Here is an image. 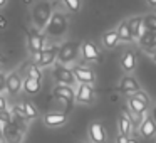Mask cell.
I'll return each mask as SVG.
<instances>
[{
  "label": "cell",
  "mask_w": 156,
  "mask_h": 143,
  "mask_svg": "<svg viewBox=\"0 0 156 143\" xmlns=\"http://www.w3.org/2000/svg\"><path fill=\"white\" fill-rule=\"evenodd\" d=\"M69 29V19L62 10H52V15L49 19L47 25L44 27V32L49 39L52 41H59L66 35Z\"/></svg>",
  "instance_id": "1"
},
{
  "label": "cell",
  "mask_w": 156,
  "mask_h": 143,
  "mask_svg": "<svg viewBox=\"0 0 156 143\" xmlns=\"http://www.w3.org/2000/svg\"><path fill=\"white\" fill-rule=\"evenodd\" d=\"M51 15H52L51 0H39V2H35L34 7H32V22H34V27L39 29V31H44V27L47 25Z\"/></svg>",
  "instance_id": "2"
},
{
  "label": "cell",
  "mask_w": 156,
  "mask_h": 143,
  "mask_svg": "<svg viewBox=\"0 0 156 143\" xmlns=\"http://www.w3.org/2000/svg\"><path fill=\"white\" fill-rule=\"evenodd\" d=\"M79 56H81V42L67 41V42L59 46L57 62H61V64H64V66H69V64L77 61Z\"/></svg>",
  "instance_id": "3"
},
{
  "label": "cell",
  "mask_w": 156,
  "mask_h": 143,
  "mask_svg": "<svg viewBox=\"0 0 156 143\" xmlns=\"http://www.w3.org/2000/svg\"><path fill=\"white\" fill-rule=\"evenodd\" d=\"M52 78L57 84H64V86H74L76 82V78L72 74V69L69 66H64L61 62L55 61L54 62V69H52Z\"/></svg>",
  "instance_id": "4"
},
{
  "label": "cell",
  "mask_w": 156,
  "mask_h": 143,
  "mask_svg": "<svg viewBox=\"0 0 156 143\" xmlns=\"http://www.w3.org/2000/svg\"><path fill=\"white\" fill-rule=\"evenodd\" d=\"M54 96L59 103H62L66 108V111H71L72 105L76 101V89L72 86H64V84H57L54 88Z\"/></svg>",
  "instance_id": "5"
},
{
  "label": "cell",
  "mask_w": 156,
  "mask_h": 143,
  "mask_svg": "<svg viewBox=\"0 0 156 143\" xmlns=\"http://www.w3.org/2000/svg\"><path fill=\"white\" fill-rule=\"evenodd\" d=\"M27 47L32 56L39 54L42 49H45V35L39 29L32 27L27 31Z\"/></svg>",
  "instance_id": "6"
},
{
  "label": "cell",
  "mask_w": 156,
  "mask_h": 143,
  "mask_svg": "<svg viewBox=\"0 0 156 143\" xmlns=\"http://www.w3.org/2000/svg\"><path fill=\"white\" fill-rule=\"evenodd\" d=\"M57 51H59V46H51V47H45L42 49L39 54L32 56L34 57V62L39 66V68H47V66H52L55 61H57Z\"/></svg>",
  "instance_id": "7"
},
{
  "label": "cell",
  "mask_w": 156,
  "mask_h": 143,
  "mask_svg": "<svg viewBox=\"0 0 156 143\" xmlns=\"http://www.w3.org/2000/svg\"><path fill=\"white\" fill-rule=\"evenodd\" d=\"M81 56L89 62H102V54L98 49V46L91 41H84L81 44Z\"/></svg>",
  "instance_id": "8"
},
{
  "label": "cell",
  "mask_w": 156,
  "mask_h": 143,
  "mask_svg": "<svg viewBox=\"0 0 156 143\" xmlns=\"http://www.w3.org/2000/svg\"><path fill=\"white\" fill-rule=\"evenodd\" d=\"M72 74H74L76 81L79 84H94L96 82V74L91 68L86 66H74L72 68Z\"/></svg>",
  "instance_id": "9"
},
{
  "label": "cell",
  "mask_w": 156,
  "mask_h": 143,
  "mask_svg": "<svg viewBox=\"0 0 156 143\" xmlns=\"http://www.w3.org/2000/svg\"><path fill=\"white\" fill-rule=\"evenodd\" d=\"M2 136L5 143H22L24 131H20L14 123H7V125H2Z\"/></svg>",
  "instance_id": "10"
},
{
  "label": "cell",
  "mask_w": 156,
  "mask_h": 143,
  "mask_svg": "<svg viewBox=\"0 0 156 143\" xmlns=\"http://www.w3.org/2000/svg\"><path fill=\"white\" fill-rule=\"evenodd\" d=\"M94 88L92 84H79V88L76 89V101L81 105H92L94 103Z\"/></svg>",
  "instance_id": "11"
},
{
  "label": "cell",
  "mask_w": 156,
  "mask_h": 143,
  "mask_svg": "<svg viewBox=\"0 0 156 143\" xmlns=\"http://www.w3.org/2000/svg\"><path fill=\"white\" fill-rule=\"evenodd\" d=\"M67 121V113H61V111H49L47 115H44V125L49 128H57L62 126Z\"/></svg>",
  "instance_id": "12"
},
{
  "label": "cell",
  "mask_w": 156,
  "mask_h": 143,
  "mask_svg": "<svg viewBox=\"0 0 156 143\" xmlns=\"http://www.w3.org/2000/svg\"><path fill=\"white\" fill-rule=\"evenodd\" d=\"M89 140L92 143H106V130L99 121H94L89 125Z\"/></svg>",
  "instance_id": "13"
},
{
  "label": "cell",
  "mask_w": 156,
  "mask_h": 143,
  "mask_svg": "<svg viewBox=\"0 0 156 143\" xmlns=\"http://www.w3.org/2000/svg\"><path fill=\"white\" fill-rule=\"evenodd\" d=\"M5 89L9 91V94L15 96L22 91V78L19 72H10L5 79Z\"/></svg>",
  "instance_id": "14"
},
{
  "label": "cell",
  "mask_w": 156,
  "mask_h": 143,
  "mask_svg": "<svg viewBox=\"0 0 156 143\" xmlns=\"http://www.w3.org/2000/svg\"><path fill=\"white\" fill-rule=\"evenodd\" d=\"M138 44L141 46L143 49H144L146 52H153L156 51V32H151V31H146L141 34V37L138 39Z\"/></svg>",
  "instance_id": "15"
},
{
  "label": "cell",
  "mask_w": 156,
  "mask_h": 143,
  "mask_svg": "<svg viewBox=\"0 0 156 143\" xmlns=\"http://www.w3.org/2000/svg\"><path fill=\"white\" fill-rule=\"evenodd\" d=\"M139 133L143 138H153L156 136V121L151 116H144L143 121L139 123Z\"/></svg>",
  "instance_id": "16"
},
{
  "label": "cell",
  "mask_w": 156,
  "mask_h": 143,
  "mask_svg": "<svg viewBox=\"0 0 156 143\" xmlns=\"http://www.w3.org/2000/svg\"><path fill=\"white\" fill-rule=\"evenodd\" d=\"M141 86H139L138 79L133 78V76H124L121 79V84H119V91L121 93H126V94H133V93L139 91Z\"/></svg>",
  "instance_id": "17"
},
{
  "label": "cell",
  "mask_w": 156,
  "mask_h": 143,
  "mask_svg": "<svg viewBox=\"0 0 156 143\" xmlns=\"http://www.w3.org/2000/svg\"><path fill=\"white\" fill-rule=\"evenodd\" d=\"M128 27L131 31V35H133V41H138L141 37V34L144 32V25H143V17H131L128 20Z\"/></svg>",
  "instance_id": "18"
},
{
  "label": "cell",
  "mask_w": 156,
  "mask_h": 143,
  "mask_svg": "<svg viewBox=\"0 0 156 143\" xmlns=\"http://www.w3.org/2000/svg\"><path fill=\"white\" fill-rule=\"evenodd\" d=\"M128 105H129L131 113H134V115L144 116V113L148 111V105L143 103V101H139L138 98H134V96H131V94H129V98H128Z\"/></svg>",
  "instance_id": "19"
},
{
  "label": "cell",
  "mask_w": 156,
  "mask_h": 143,
  "mask_svg": "<svg viewBox=\"0 0 156 143\" xmlns=\"http://www.w3.org/2000/svg\"><path fill=\"white\" fill-rule=\"evenodd\" d=\"M22 89H24L27 94H37V93L41 91V81L25 76V79H22Z\"/></svg>",
  "instance_id": "20"
},
{
  "label": "cell",
  "mask_w": 156,
  "mask_h": 143,
  "mask_svg": "<svg viewBox=\"0 0 156 143\" xmlns=\"http://www.w3.org/2000/svg\"><path fill=\"white\" fill-rule=\"evenodd\" d=\"M121 68H122V71H126V72L134 71V68H136V54L133 51H126L124 54H122Z\"/></svg>",
  "instance_id": "21"
},
{
  "label": "cell",
  "mask_w": 156,
  "mask_h": 143,
  "mask_svg": "<svg viewBox=\"0 0 156 143\" xmlns=\"http://www.w3.org/2000/svg\"><path fill=\"white\" fill-rule=\"evenodd\" d=\"M118 126H119V135H124V136H129L131 135V130H133V123L129 119L128 113H122L118 119Z\"/></svg>",
  "instance_id": "22"
},
{
  "label": "cell",
  "mask_w": 156,
  "mask_h": 143,
  "mask_svg": "<svg viewBox=\"0 0 156 143\" xmlns=\"http://www.w3.org/2000/svg\"><path fill=\"white\" fill-rule=\"evenodd\" d=\"M118 44H119V35H118V32H116V29L114 31H108L102 35V46H104L106 49H114Z\"/></svg>",
  "instance_id": "23"
},
{
  "label": "cell",
  "mask_w": 156,
  "mask_h": 143,
  "mask_svg": "<svg viewBox=\"0 0 156 143\" xmlns=\"http://www.w3.org/2000/svg\"><path fill=\"white\" fill-rule=\"evenodd\" d=\"M116 32H118L121 42H133V35H131V31H129V27H128V20H122L121 24L116 27Z\"/></svg>",
  "instance_id": "24"
},
{
  "label": "cell",
  "mask_w": 156,
  "mask_h": 143,
  "mask_svg": "<svg viewBox=\"0 0 156 143\" xmlns=\"http://www.w3.org/2000/svg\"><path fill=\"white\" fill-rule=\"evenodd\" d=\"M24 68H25V71H27V76H29V78L39 79V81L42 79V71H41V68H39V66L35 64L34 61L25 62V64H24Z\"/></svg>",
  "instance_id": "25"
},
{
  "label": "cell",
  "mask_w": 156,
  "mask_h": 143,
  "mask_svg": "<svg viewBox=\"0 0 156 143\" xmlns=\"http://www.w3.org/2000/svg\"><path fill=\"white\" fill-rule=\"evenodd\" d=\"M20 106H22V111H24V115L27 119H35L39 116V111H37V108L34 106L32 101H24Z\"/></svg>",
  "instance_id": "26"
},
{
  "label": "cell",
  "mask_w": 156,
  "mask_h": 143,
  "mask_svg": "<svg viewBox=\"0 0 156 143\" xmlns=\"http://www.w3.org/2000/svg\"><path fill=\"white\" fill-rule=\"evenodd\" d=\"M143 25L146 31L156 32V14H146L143 15Z\"/></svg>",
  "instance_id": "27"
},
{
  "label": "cell",
  "mask_w": 156,
  "mask_h": 143,
  "mask_svg": "<svg viewBox=\"0 0 156 143\" xmlns=\"http://www.w3.org/2000/svg\"><path fill=\"white\" fill-rule=\"evenodd\" d=\"M62 4H64V7L67 9L69 12H72V14L81 12V7H82L81 0H62Z\"/></svg>",
  "instance_id": "28"
},
{
  "label": "cell",
  "mask_w": 156,
  "mask_h": 143,
  "mask_svg": "<svg viewBox=\"0 0 156 143\" xmlns=\"http://www.w3.org/2000/svg\"><path fill=\"white\" fill-rule=\"evenodd\" d=\"M12 123V111L9 109H0V125Z\"/></svg>",
  "instance_id": "29"
},
{
  "label": "cell",
  "mask_w": 156,
  "mask_h": 143,
  "mask_svg": "<svg viewBox=\"0 0 156 143\" xmlns=\"http://www.w3.org/2000/svg\"><path fill=\"white\" fill-rule=\"evenodd\" d=\"M131 96H134V98H138L139 101H143V103H146V105L149 106V96L146 94L144 91H141V89H139V91H136V93H133Z\"/></svg>",
  "instance_id": "30"
},
{
  "label": "cell",
  "mask_w": 156,
  "mask_h": 143,
  "mask_svg": "<svg viewBox=\"0 0 156 143\" xmlns=\"http://www.w3.org/2000/svg\"><path fill=\"white\" fill-rule=\"evenodd\" d=\"M7 25H9V22H7V17L0 14V31H5V29H7Z\"/></svg>",
  "instance_id": "31"
},
{
  "label": "cell",
  "mask_w": 156,
  "mask_h": 143,
  "mask_svg": "<svg viewBox=\"0 0 156 143\" xmlns=\"http://www.w3.org/2000/svg\"><path fill=\"white\" fill-rule=\"evenodd\" d=\"M5 79H7V76L0 71V94H2V91L5 89Z\"/></svg>",
  "instance_id": "32"
},
{
  "label": "cell",
  "mask_w": 156,
  "mask_h": 143,
  "mask_svg": "<svg viewBox=\"0 0 156 143\" xmlns=\"http://www.w3.org/2000/svg\"><path fill=\"white\" fill-rule=\"evenodd\" d=\"M0 109H7V98L4 94H0Z\"/></svg>",
  "instance_id": "33"
},
{
  "label": "cell",
  "mask_w": 156,
  "mask_h": 143,
  "mask_svg": "<svg viewBox=\"0 0 156 143\" xmlns=\"http://www.w3.org/2000/svg\"><path fill=\"white\" fill-rule=\"evenodd\" d=\"M128 138H129V136H124V135H118V138H116V143H128Z\"/></svg>",
  "instance_id": "34"
},
{
  "label": "cell",
  "mask_w": 156,
  "mask_h": 143,
  "mask_svg": "<svg viewBox=\"0 0 156 143\" xmlns=\"http://www.w3.org/2000/svg\"><path fill=\"white\" fill-rule=\"evenodd\" d=\"M148 2V5H151V7H156V0H146Z\"/></svg>",
  "instance_id": "35"
},
{
  "label": "cell",
  "mask_w": 156,
  "mask_h": 143,
  "mask_svg": "<svg viewBox=\"0 0 156 143\" xmlns=\"http://www.w3.org/2000/svg\"><path fill=\"white\" fill-rule=\"evenodd\" d=\"M149 56H151V59H153V61H154V62H156V51H153V52H149Z\"/></svg>",
  "instance_id": "36"
},
{
  "label": "cell",
  "mask_w": 156,
  "mask_h": 143,
  "mask_svg": "<svg viewBox=\"0 0 156 143\" xmlns=\"http://www.w3.org/2000/svg\"><path fill=\"white\" fill-rule=\"evenodd\" d=\"M5 5H7V0H0V9L5 7Z\"/></svg>",
  "instance_id": "37"
},
{
  "label": "cell",
  "mask_w": 156,
  "mask_h": 143,
  "mask_svg": "<svg viewBox=\"0 0 156 143\" xmlns=\"http://www.w3.org/2000/svg\"><path fill=\"white\" fill-rule=\"evenodd\" d=\"M128 143H139L138 140H134V138H128Z\"/></svg>",
  "instance_id": "38"
},
{
  "label": "cell",
  "mask_w": 156,
  "mask_h": 143,
  "mask_svg": "<svg viewBox=\"0 0 156 143\" xmlns=\"http://www.w3.org/2000/svg\"><path fill=\"white\" fill-rule=\"evenodd\" d=\"M22 2H24L25 5H30V4H32V0H22Z\"/></svg>",
  "instance_id": "39"
},
{
  "label": "cell",
  "mask_w": 156,
  "mask_h": 143,
  "mask_svg": "<svg viewBox=\"0 0 156 143\" xmlns=\"http://www.w3.org/2000/svg\"><path fill=\"white\" fill-rule=\"evenodd\" d=\"M0 143H5V140H4V138H0Z\"/></svg>",
  "instance_id": "40"
},
{
  "label": "cell",
  "mask_w": 156,
  "mask_h": 143,
  "mask_svg": "<svg viewBox=\"0 0 156 143\" xmlns=\"http://www.w3.org/2000/svg\"><path fill=\"white\" fill-rule=\"evenodd\" d=\"M0 61H2V54H0Z\"/></svg>",
  "instance_id": "41"
}]
</instances>
